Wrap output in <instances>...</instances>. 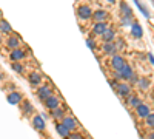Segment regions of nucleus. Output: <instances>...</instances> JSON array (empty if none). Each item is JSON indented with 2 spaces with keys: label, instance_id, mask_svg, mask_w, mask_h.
I'll list each match as a JSON object with an SVG mask.
<instances>
[{
  "label": "nucleus",
  "instance_id": "nucleus-13",
  "mask_svg": "<svg viewBox=\"0 0 154 139\" xmlns=\"http://www.w3.org/2000/svg\"><path fill=\"white\" fill-rule=\"evenodd\" d=\"M136 113H137V116H139V118L146 119V116L149 115L151 111H149V107H148L146 104H143V102H142V104H139V105L136 107Z\"/></svg>",
  "mask_w": 154,
  "mask_h": 139
},
{
  "label": "nucleus",
  "instance_id": "nucleus-20",
  "mask_svg": "<svg viewBox=\"0 0 154 139\" xmlns=\"http://www.w3.org/2000/svg\"><path fill=\"white\" fill-rule=\"evenodd\" d=\"M56 131L62 136V137H65V139H68V136H69V130L65 127V125H63L62 122H59V124H56Z\"/></svg>",
  "mask_w": 154,
  "mask_h": 139
},
{
  "label": "nucleus",
  "instance_id": "nucleus-35",
  "mask_svg": "<svg viewBox=\"0 0 154 139\" xmlns=\"http://www.w3.org/2000/svg\"><path fill=\"white\" fill-rule=\"evenodd\" d=\"M108 2H109V3H116V2H117V0H108Z\"/></svg>",
  "mask_w": 154,
  "mask_h": 139
},
{
  "label": "nucleus",
  "instance_id": "nucleus-18",
  "mask_svg": "<svg viewBox=\"0 0 154 139\" xmlns=\"http://www.w3.org/2000/svg\"><path fill=\"white\" fill-rule=\"evenodd\" d=\"M106 17H108V12H106L105 9H97V11L93 12V19H94L96 22H105Z\"/></svg>",
  "mask_w": 154,
  "mask_h": 139
},
{
  "label": "nucleus",
  "instance_id": "nucleus-6",
  "mask_svg": "<svg viewBox=\"0 0 154 139\" xmlns=\"http://www.w3.org/2000/svg\"><path fill=\"white\" fill-rule=\"evenodd\" d=\"M77 16H79L82 20H88V19L93 17V11L88 5H82V6L77 8Z\"/></svg>",
  "mask_w": 154,
  "mask_h": 139
},
{
  "label": "nucleus",
  "instance_id": "nucleus-4",
  "mask_svg": "<svg viewBox=\"0 0 154 139\" xmlns=\"http://www.w3.org/2000/svg\"><path fill=\"white\" fill-rule=\"evenodd\" d=\"M49 96H53V90H51V87H48V85H40V87H38L37 97L40 99L42 102H45Z\"/></svg>",
  "mask_w": 154,
  "mask_h": 139
},
{
  "label": "nucleus",
  "instance_id": "nucleus-32",
  "mask_svg": "<svg viewBox=\"0 0 154 139\" xmlns=\"http://www.w3.org/2000/svg\"><path fill=\"white\" fill-rule=\"evenodd\" d=\"M148 59H149V62L154 65V57H152V54H148Z\"/></svg>",
  "mask_w": 154,
  "mask_h": 139
},
{
  "label": "nucleus",
  "instance_id": "nucleus-22",
  "mask_svg": "<svg viewBox=\"0 0 154 139\" xmlns=\"http://www.w3.org/2000/svg\"><path fill=\"white\" fill-rule=\"evenodd\" d=\"M0 33H2V34H11V33H12L11 25H9L5 19L0 20Z\"/></svg>",
  "mask_w": 154,
  "mask_h": 139
},
{
  "label": "nucleus",
  "instance_id": "nucleus-5",
  "mask_svg": "<svg viewBox=\"0 0 154 139\" xmlns=\"http://www.w3.org/2000/svg\"><path fill=\"white\" fill-rule=\"evenodd\" d=\"M3 43H5L6 48H9V49H16V48H20L22 40H20L19 36H8L6 40H5Z\"/></svg>",
  "mask_w": 154,
  "mask_h": 139
},
{
  "label": "nucleus",
  "instance_id": "nucleus-12",
  "mask_svg": "<svg viewBox=\"0 0 154 139\" xmlns=\"http://www.w3.org/2000/svg\"><path fill=\"white\" fill-rule=\"evenodd\" d=\"M62 124L65 125L69 131H75V130H77V121H75L72 116H66V115H65V118L62 119Z\"/></svg>",
  "mask_w": 154,
  "mask_h": 139
},
{
  "label": "nucleus",
  "instance_id": "nucleus-23",
  "mask_svg": "<svg viewBox=\"0 0 154 139\" xmlns=\"http://www.w3.org/2000/svg\"><path fill=\"white\" fill-rule=\"evenodd\" d=\"M51 116H53L54 119H63L65 118V110H63L62 107H57V108H54V110H51Z\"/></svg>",
  "mask_w": 154,
  "mask_h": 139
},
{
  "label": "nucleus",
  "instance_id": "nucleus-36",
  "mask_svg": "<svg viewBox=\"0 0 154 139\" xmlns=\"http://www.w3.org/2000/svg\"><path fill=\"white\" fill-rule=\"evenodd\" d=\"M151 2H152V3H154V0H151Z\"/></svg>",
  "mask_w": 154,
  "mask_h": 139
},
{
  "label": "nucleus",
  "instance_id": "nucleus-15",
  "mask_svg": "<svg viewBox=\"0 0 154 139\" xmlns=\"http://www.w3.org/2000/svg\"><path fill=\"white\" fill-rule=\"evenodd\" d=\"M106 28H108V25H106L105 22H96V23L93 25V33H94L96 36H102V34L106 31Z\"/></svg>",
  "mask_w": 154,
  "mask_h": 139
},
{
  "label": "nucleus",
  "instance_id": "nucleus-33",
  "mask_svg": "<svg viewBox=\"0 0 154 139\" xmlns=\"http://www.w3.org/2000/svg\"><path fill=\"white\" fill-rule=\"evenodd\" d=\"M3 42H5V40H3V39H2V33H0V45H2V43H3Z\"/></svg>",
  "mask_w": 154,
  "mask_h": 139
},
{
  "label": "nucleus",
  "instance_id": "nucleus-11",
  "mask_svg": "<svg viewBox=\"0 0 154 139\" xmlns=\"http://www.w3.org/2000/svg\"><path fill=\"white\" fill-rule=\"evenodd\" d=\"M43 104H45V107H46L48 110H54V108L60 107V99H59L56 94H53V96H49Z\"/></svg>",
  "mask_w": 154,
  "mask_h": 139
},
{
  "label": "nucleus",
  "instance_id": "nucleus-27",
  "mask_svg": "<svg viewBox=\"0 0 154 139\" xmlns=\"http://www.w3.org/2000/svg\"><path fill=\"white\" fill-rule=\"evenodd\" d=\"M134 3L137 5V8H139L140 11H142V12H143V16H145L146 19H149V11H148V9H146V8H145V6H143L142 3H140V2H139V0H134Z\"/></svg>",
  "mask_w": 154,
  "mask_h": 139
},
{
  "label": "nucleus",
  "instance_id": "nucleus-16",
  "mask_svg": "<svg viewBox=\"0 0 154 139\" xmlns=\"http://www.w3.org/2000/svg\"><path fill=\"white\" fill-rule=\"evenodd\" d=\"M131 36L136 37V39H140V37L143 36V30H142V27H140L137 22L131 23Z\"/></svg>",
  "mask_w": 154,
  "mask_h": 139
},
{
  "label": "nucleus",
  "instance_id": "nucleus-25",
  "mask_svg": "<svg viewBox=\"0 0 154 139\" xmlns=\"http://www.w3.org/2000/svg\"><path fill=\"white\" fill-rule=\"evenodd\" d=\"M137 85L142 88V90H148V88H149V81H148L146 77H140V79L137 81Z\"/></svg>",
  "mask_w": 154,
  "mask_h": 139
},
{
  "label": "nucleus",
  "instance_id": "nucleus-9",
  "mask_svg": "<svg viewBox=\"0 0 154 139\" xmlns=\"http://www.w3.org/2000/svg\"><path fill=\"white\" fill-rule=\"evenodd\" d=\"M32 127H34L37 131H45V128H46L45 119H43L40 115H35V116L32 118Z\"/></svg>",
  "mask_w": 154,
  "mask_h": 139
},
{
  "label": "nucleus",
  "instance_id": "nucleus-24",
  "mask_svg": "<svg viewBox=\"0 0 154 139\" xmlns=\"http://www.w3.org/2000/svg\"><path fill=\"white\" fill-rule=\"evenodd\" d=\"M128 104H130V107H137L139 104H142V100H140L137 96H134V94H130L128 96Z\"/></svg>",
  "mask_w": 154,
  "mask_h": 139
},
{
  "label": "nucleus",
  "instance_id": "nucleus-26",
  "mask_svg": "<svg viewBox=\"0 0 154 139\" xmlns=\"http://www.w3.org/2000/svg\"><path fill=\"white\" fill-rule=\"evenodd\" d=\"M11 68L14 70L16 73H23V70H25V65L22 64V62H12Z\"/></svg>",
  "mask_w": 154,
  "mask_h": 139
},
{
  "label": "nucleus",
  "instance_id": "nucleus-29",
  "mask_svg": "<svg viewBox=\"0 0 154 139\" xmlns=\"http://www.w3.org/2000/svg\"><path fill=\"white\" fill-rule=\"evenodd\" d=\"M68 139H83V136L80 133H77V131H71L69 136H68Z\"/></svg>",
  "mask_w": 154,
  "mask_h": 139
},
{
  "label": "nucleus",
  "instance_id": "nucleus-7",
  "mask_svg": "<svg viewBox=\"0 0 154 139\" xmlns=\"http://www.w3.org/2000/svg\"><path fill=\"white\" fill-rule=\"evenodd\" d=\"M42 81H43L42 73H38V71H31V73L28 74V82H29L32 87H38V85L42 84Z\"/></svg>",
  "mask_w": 154,
  "mask_h": 139
},
{
  "label": "nucleus",
  "instance_id": "nucleus-2",
  "mask_svg": "<svg viewBox=\"0 0 154 139\" xmlns=\"http://www.w3.org/2000/svg\"><path fill=\"white\" fill-rule=\"evenodd\" d=\"M114 90H116V93H117L119 96L128 97V96L131 94V85L126 84V82H117V84H116V87H114Z\"/></svg>",
  "mask_w": 154,
  "mask_h": 139
},
{
  "label": "nucleus",
  "instance_id": "nucleus-10",
  "mask_svg": "<svg viewBox=\"0 0 154 139\" xmlns=\"http://www.w3.org/2000/svg\"><path fill=\"white\" fill-rule=\"evenodd\" d=\"M102 49H103V54L105 56H114V54H117V48H116V43L114 42H103Z\"/></svg>",
  "mask_w": 154,
  "mask_h": 139
},
{
  "label": "nucleus",
  "instance_id": "nucleus-30",
  "mask_svg": "<svg viewBox=\"0 0 154 139\" xmlns=\"http://www.w3.org/2000/svg\"><path fill=\"white\" fill-rule=\"evenodd\" d=\"M116 43V48H117V51L119 49H123V46H125V42L122 40V39H117V42H114Z\"/></svg>",
  "mask_w": 154,
  "mask_h": 139
},
{
  "label": "nucleus",
  "instance_id": "nucleus-3",
  "mask_svg": "<svg viewBox=\"0 0 154 139\" xmlns=\"http://www.w3.org/2000/svg\"><path fill=\"white\" fill-rule=\"evenodd\" d=\"M125 59L120 56V54H114V56H111V67H112V70L114 71H120L123 67H125Z\"/></svg>",
  "mask_w": 154,
  "mask_h": 139
},
{
  "label": "nucleus",
  "instance_id": "nucleus-8",
  "mask_svg": "<svg viewBox=\"0 0 154 139\" xmlns=\"http://www.w3.org/2000/svg\"><path fill=\"white\" fill-rule=\"evenodd\" d=\"M25 57H26V53H25L22 48L11 49V53H9V59H11L12 62H20V60H23Z\"/></svg>",
  "mask_w": 154,
  "mask_h": 139
},
{
  "label": "nucleus",
  "instance_id": "nucleus-1",
  "mask_svg": "<svg viewBox=\"0 0 154 139\" xmlns=\"http://www.w3.org/2000/svg\"><path fill=\"white\" fill-rule=\"evenodd\" d=\"M120 14H122V23L123 25H130L133 19V11L126 2H120Z\"/></svg>",
  "mask_w": 154,
  "mask_h": 139
},
{
  "label": "nucleus",
  "instance_id": "nucleus-14",
  "mask_svg": "<svg viewBox=\"0 0 154 139\" xmlns=\"http://www.w3.org/2000/svg\"><path fill=\"white\" fill-rule=\"evenodd\" d=\"M6 99H8V102L12 104V105H19L22 102V94L19 91H11L6 94Z\"/></svg>",
  "mask_w": 154,
  "mask_h": 139
},
{
  "label": "nucleus",
  "instance_id": "nucleus-19",
  "mask_svg": "<svg viewBox=\"0 0 154 139\" xmlns=\"http://www.w3.org/2000/svg\"><path fill=\"white\" fill-rule=\"evenodd\" d=\"M120 73H122V77H123L125 81H131V77L134 76V71H133V68H131L130 65H126V64H125V67L120 70Z\"/></svg>",
  "mask_w": 154,
  "mask_h": 139
},
{
  "label": "nucleus",
  "instance_id": "nucleus-28",
  "mask_svg": "<svg viewBox=\"0 0 154 139\" xmlns=\"http://www.w3.org/2000/svg\"><path fill=\"white\" fill-rule=\"evenodd\" d=\"M146 125L151 128H154V113H149V115L146 116Z\"/></svg>",
  "mask_w": 154,
  "mask_h": 139
},
{
  "label": "nucleus",
  "instance_id": "nucleus-17",
  "mask_svg": "<svg viewBox=\"0 0 154 139\" xmlns=\"http://www.w3.org/2000/svg\"><path fill=\"white\" fill-rule=\"evenodd\" d=\"M20 107H22V111H23L25 116H29V115L34 113V107L31 105V102H28V100H22Z\"/></svg>",
  "mask_w": 154,
  "mask_h": 139
},
{
  "label": "nucleus",
  "instance_id": "nucleus-31",
  "mask_svg": "<svg viewBox=\"0 0 154 139\" xmlns=\"http://www.w3.org/2000/svg\"><path fill=\"white\" fill-rule=\"evenodd\" d=\"M86 45H88L89 49H94V48H96V43H94L93 39H88V40H86Z\"/></svg>",
  "mask_w": 154,
  "mask_h": 139
},
{
  "label": "nucleus",
  "instance_id": "nucleus-21",
  "mask_svg": "<svg viewBox=\"0 0 154 139\" xmlns=\"http://www.w3.org/2000/svg\"><path fill=\"white\" fill-rule=\"evenodd\" d=\"M114 37H116V33L112 28H106V31L102 34V40L103 42H114Z\"/></svg>",
  "mask_w": 154,
  "mask_h": 139
},
{
  "label": "nucleus",
  "instance_id": "nucleus-34",
  "mask_svg": "<svg viewBox=\"0 0 154 139\" xmlns=\"http://www.w3.org/2000/svg\"><path fill=\"white\" fill-rule=\"evenodd\" d=\"M148 139H154V133H152V134H149V136H148Z\"/></svg>",
  "mask_w": 154,
  "mask_h": 139
}]
</instances>
